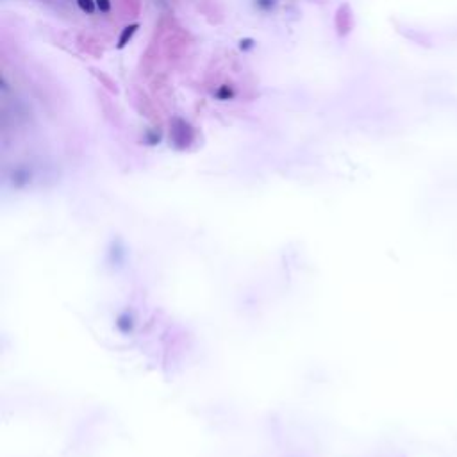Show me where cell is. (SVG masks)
<instances>
[{"instance_id": "1", "label": "cell", "mask_w": 457, "mask_h": 457, "mask_svg": "<svg viewBox=\"0 0 457 457\" xmlns=\"http://www.w3.org/2000/svg\"><path fill=\"white\" fill-rule=\"evenodd\" d=\"M79 6H81L82 11H88V13H92L93 11V2L92 0H79Z\"/></svg>"}, {"instance_id": "2", "label": "cell", "mask_w": 457, "mask_h": 457, "mask_svg": "<svg viewBox=\"0 0 457 457\" xmlns=\"http://www.w3.org/2000/svg\"><path fill=\"white\" fill-rule=\"evenodd\" d=\"M97 6H99V9L107 11L109 9V0H97Z\"/></svg>"}]
</instances>
